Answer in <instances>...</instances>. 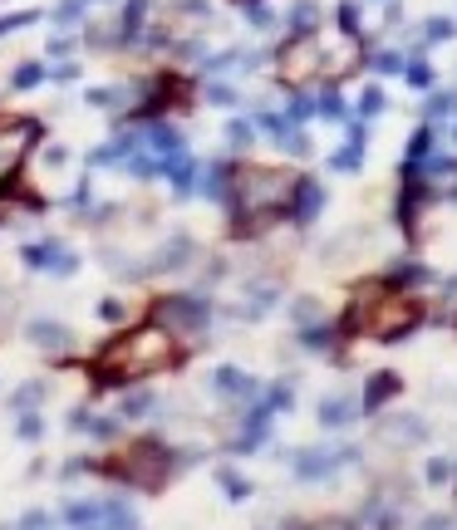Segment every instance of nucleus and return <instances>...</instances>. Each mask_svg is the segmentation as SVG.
I'll use <instances>...</instances> for the list:
<instances>
[{"label":"nucleus","instance_id":"f257e3e1","mask_svg":"<svg viewBox=\"0 0 457 530\" xmlns=\"http://www.w3.org/2000/svg\"><path fill=\"white\" fill-rule=\"evenodd\" d=\"M423 319H428V305H423L418 290L389 285V280H365L355 285L345 315H339V335L345 339H379V344H399V339L418 335Z\"/></svg>","mask_w":457,"mask_h":530},{"label":"nucleus","instance_id":"f03ea898","mask_svg":"<svg viewBox=\"0 0 457 530\" xmlns=\"http://www.w3.org/2000/svg\"><path fill=\"white\" fill-rule=\"evenodd\" d=\"M187 359H192V349H187L182 339H172L163 325L143 319V325H128V329H119V335H109L93 349L89 363H99V369H123L143 383V378H153V373H178Z\"/></svg>","mask_w":457,"mask_h":530},{"label":"nucleus","instance_id":"7ed1b4c3","mask_svg":"<svg viewBox=\"0 0 457 530\" xmlns=\"http://www.w3.org/2000/svg\"><path fill=\"white\" fill-rule=\"evenodd\" d=\"M197 456H207V447H202V452H178V447L163 442V438H138V442L113 447L109 456H99V476H109V482H119V486H133V491H148L153 496V491H163L182 466H192Z\"/></svg>","mask_w":457,"mask_h":530},{"label":"nucleus","instance_id":"20e7f679","mask_svg":"<svg viewBox=\"0 0 457 530\" xmlns=\"http://www.w3.org/2000/svg\"><path fill=\"white\" fill-rule=\"evenodd\" d=\"M148 319L163 325L172 339H182L187 349L207 344V325H212V295L207 290H158L148 300Z\"/></svg>","mask_w":457,"mask_h":530},{"label":"nucleus","instance_id":"39448f33","mask_svg":"<svg viewBox=\"0 0 457 530\" xmlns=\"http://www.w3.org/2000/svg\"><path fill=\"white\" fill-rule=\"evenodd\" d=\"M320 65H325V25H320V30H300V35L280 39V49H276L280 89H290V93L320 89Z\"/></svg>","mask_w":457,"mask_h":530},{"label":"nucleus","instance_id":"423d86ee","mask_svg":"<svg viewBox=\"0 0 457 530\" xmlns=\"http://www.w3.org/2000/svg\"><path fill=\"white\" fill-rule=\"evenodd\" d=\"M300 172L290 168H261V162H236V187L226 212H256V206H290Z\"/></svg>","mask_w":457,"mask_h":530},{"label":"nucleus","instance_id":"0eeeda50","mask_svg":"<svg viewBox=\"0 0 457 530\" xmlns=\"http://www.w3.org/2000/svg\"><path fill=\"white\" fill-rule=\"evenodd\" d=\"M40 143H45V118H35V113H0V187L15 182Z\"/></svg>","mask_w":457,"mask_h":530},{"label":"nucleus","instance_id":"6e6552de","mask_svg":"<svg viewBox=\"0 0 457 530\" xmlns=\"http://www.w3.org/2000/svg\"><path fill=\"white\" fill-rule=\"evenodd\" d=\"M359 462V447L349 442H335V447H300L295 456H290V472H295L300 486H320L330 482L335 472H345V466Z\"/></svg>","mask_w":457,"mask_h":530},{"label":"nucleus","instance_id":"1a4fd4ad","mask_svg":"<svg viewBox=\"0 0 457 530\" xmlns=\"http://www.w3.org/2000/svg\"><path fill=\"white\" fill-rule=\"evenodd\" d=\"M20 265L35 270V275L69 280V275L79 270V251H69L59 236H45V241H25V246H20Z\"/></svg>","mask_w":457,"mask_h":530},{"label":"nucleus","instance_id":"9d476101","mask_svg":"<svg viewBox=\"0 0 457 530\" xmlns=\"http://www.w3.org/2000/svg\"><path fill=\"white\" fill-rule=\"evenodd\" d=\"M153 10H158V0H119V15L109 20L113 55H119V49H138V39H143V30H148Z\"/></svg>","mask_w":457,"mask_h":530},{"label":"nucleus","instance_id":"9b49d317","mask_svg":"<svg viewBox=\"0 0 457 530\" xmlns=\"http://www.w3.org/2000/svg\"><path fill=\"white\" fill-rule=\"evenodd\" d=\"M212 393L222 403H232V408H246V403L261 398V378L246 369H236V363H216L212 369Z\"/></svg>","mask_w":457,"mask_h":530},{"label":"nucleus","instance_id":"f8f14e48","mask_svg":"<svg viewBox=\"0 0 457 530\" xmlns=\"http://www.w3.org/2000/svg\"><path fill=\"white\" fill-rule=\"evenodd\" d=\"M25 339H30V349H40L45 359H55V363H65L69 353H75V329L59 325V319H30Z\"/></svg>","mask_w":457,"mask_h":530},{"label":"nucleus","instance_id":"ddd939ff","mask_svg":"<svg viewBox=\"0 0 457 530\" xmlns=\"http://www.w3.org/2000/svg\"><path fill=\"white\" fill-rule=\"evenodd\" d=\"M399 393H403L399 369H374L369 378H365V388H359V418H379V413L389 408Z\"/></svg>","mask_w":457,"mask_h":530},{"label":"nucleus","instance_id":"4468645a","mask_svg":"<svg viewBox=\"0 0 457 530\" xmlns=\"http://www.w3.org/2000/svg\"><path fill=\"white\" fill-rule=\"evenodd\" d=\"M232 187H236V162L232 158L202 162V172H197V196H202V202L232 206Z\"/></svg>","mask_w":457,"mask_h":530},{"label":"nucleus","instance_id":"2eb2a0df","mask_svg":"<svg viewBox=\"0 0 457 530\" xmlns=\"http://www.w3.org/2000/svg\"><path fill=\"white\" fill-rule=\"evenodd\" d=\"M148 261H153V275H178V270H187L197 261V236L192 231H172Z\"/></svg>","mask_w":457,"mask_h":530},{"label":"nucleus","instance_id":"dca6fc26","mask_svg":"<svg viewBox=\"0 0 457 530\" xmlns=\"http://www.w3.org/2000/svg\"><path fill=\"white\" fill-rule=\"evenodd\" d=\"M69 432H84V438L113 447L123 438V418H119V413H113V418H99L93 408H75V413H69Z\"/></svg>","mask_w":457,"mask_h":530},{"label":"nucleus","instance_id":"f3484780","mask_svg":"<svg viewBox=\"0 0 457 530\" xmlns=\"http://www.w3.org/2000/svg\"><path fill=\"white\" fill-rule=\"evenodd\" d=\"M320 212H325V187H320L315 177L300 172L295 192H290V222H295V226H310Z\"/></svg>","mask_w":457,"mask_h":530},{"label":"nucleus","instance_id":"a211bd4d","mask_svg":"<svg viewBox=\"0 0 457 530\" xmlns=\"http://www.w3.org/2000/svg\"><path fill=\"white\" fill-rule=\"evenodd\" d=\"M379 442H399V447H423L428 442V422L418 413H393L379 422Z\"/></svg>","mask_w":457,"mask_h":530},{"label":"nucleus","instance_id":"6ab92c4d","mask_svg":"<svg viewBox=\"0 0 457 530\" xmlns=\"http://www.w3.org/2000/svg\"><path fill=\"white\" fill-rule=\"evenodd\" d=\"M261 128H266V138H271L280 152H290V158H305V152H310V138L300 133L295 118H276V113H261Z\"/></svg>","mask_w":457,"mask_h":530},{"label":"nucleus","instance_id":"aec40b11","mask_svg":"<svg viewBox=\"0 0 457 530\" xmlns=\"http://www.w3.org/2000/svg\"><path fill=\"white\" fill-rule=\"evenodd\" d=\"M197 172H202V162L192 158V152H172V158H163V182L172 187V196H197Z\"/></svg>","mask_w":457,"mask_h":530},{"label":"nucleus","instance_id":"412c9836","mask_svg":"<svg viewBox=\"0 0 457 530\" xmlns=\"http://www.w3.org/2000/svg\"><path fill=\"white\" fill-rule=\"evenodd\" d=\"M59 521L69 530H103V496H69L59 506Z\"/></svg>","mask_w":457,"mask_h":530},{"label":"nucleus","instance_id":"4be33fe9","mask_svg":"<svg viewBox=\"0 0 457 530\" xmlns=\"http://www.w3.org/2000/svg\"><path fill=\"white\" fill-rule=\"evenodd\" d=\"M143 148H148L153 158H172V152H182L187 143H182V133H178L172 118H153V123H143Z\"/></svg>","mask_w":457,"mask_h":530},{"label":"nucleus","instance_id":"5701e85b","mask_svg":"<svg viewBox=\"0 0 457 530\" xmlns=\"http://www.w3.org/2000/svg\"><path fill=\"white\" fill-rule=\"evenodd\" d=\"M163 403H158V393L153 388H138V383H128V388H119V418L123 422H143V418H153V413H158Z\"/></svg>","mask_w":457,"mask_h":530},{"label":"nucleus","instance_id":"b1692460","mask_svg":"<svg viewBox=\"0 0 457 530\" xmlns=\"http://www.w3.org/2000/svg\"><path fill=\"white\" fill-rule=\"evenodd\" d=\"M45 398H49V383L45 378H25L20 388H10L5 413L10 418H20V413H45Z\"/></svg>","mask_w":457,"mask_h":530},{"label":"nucleus","instance_id":"393cba45","mask_svg":"<svg viewBox=\"0 0 457 530\" xmlns=\"http://www.w3.org/2000/svg\"><path fill=\"white\" fill-rule=\"evenodd\" d=\"M315 422L320 428H349V422H359V398H320L315 408Z\"/></svg>","mask_w":457,"mask_h":530},{"label":"nucleus","instance_id":"a878e982","mask_svg":"<svg viewBox=\"0 0 457 530\" xmlns=\"http://www.w3.org/2000/svg\"><path fill=\"white\" fill-rule=\"evenodd\" d=\"M383 280H389V285H403V290H423L433 280V270L418 265V261H393L389 270H383Z\"/></svg>","mask_w":457,"mask_h":530},{"label":"nucleus","instance_id":"bb28decb","mask_svg":"<svg viewBox=\"0 0 457 530\" xmlns=\"http://www.w3.org/2000/svg\"><path fill=\"white\" fill-rule=\"evenodd\" d=\"M103 530H143V521L123 496H103Z\"/></svg>","mask_w":457,"mask_h":530},{"label":"nucleus","instance_id":"cd10ccee","mask_svg":"<svg viewBox=\"0 0 457 530\" xmlns=\"http://www.w3.org/2000/svg\"><path fill=\"white\" fill-rule=\"evenodd\" d=\"M49 25L55 30H75V25H89V0H55V10H49Z\"/></svg>","mask_w":457,"mask_h":530},{"label":"nucleus","instance_id":"c85d7f7f","mask_svg":"<svg viewBox=\"0 0 457 530\" xmlns=\"http://www.w3.org/2000/svg\"><path fill=\"white\" fill-rule=\"evenodd\" d=\"M216 486H222L226 501H251V491H256V482L242 476L236 466H216Z\"/></svg>","mask_w":457,"mask_h":530},{"label":"nucleus","instance_id":"c756f323","mask_svg":"<svg viewBox=\"0 0 457 530\" xmlns=\"http://www.w3.org/2000/svg\"><path fill=\"white\" fill-rule=\"evenodd\" d=\"M40 84H49V65H45V59H25V65H15V74H10V89H15V93H30Z\"/></svg>","mask_w":457,"mask_h":530},{"label":"nucleus","instance_id":"7c9ffc66","mask_svg":"<svg viewBox=\"0 0 457 530\" xmlns=\"http://www.w3.org/2000/svg\"><path fill=\"white\" fill-rule=\"evenodd\" d=\"M339 339H345V335H339V325H325V319H320V325H305V329H300V344H305L310 353H330V349L339 344Z\"/></svg>","mask_w":457,"mask_h":530},{"label":"nucleus","instance_id":"2f4dec72","mask_svg":"<svg viewBox=\"0 0 457 530\" xmlns=\"http://www.w3.org/2000/svg\"><path fill=\"white\" fill-rule=\"evenodd\" d=\"M325 25V10L310 5V0H300L295 10H290V35H300V30H320Z\"/></svg>","mask_w":457,"mask_h":530},{"label":"nucleus","instance_id":"473e14b6","mask_svg":"<svg viewBox=\"0 0 457 530\" xmlns=\"http://www.w3.org/2000/svg\"><path fill=\"white\" fill-rule=\"evenodd\" d=\"M290 319H295V329H305V325H320V319H325V309H320L315 295H300L295 305H290Z\"/></svg>","mask_w":457,"mask_h":530},{"label":"nucleus","instance_id":"72a5a7b5","mask_svg":"<svg viewBox=\"0 0 457 530\" xmlns=\"http://www.w3.org/2000/svg\"><path fill=\"white\" fill-rule=\"evenodd\" d=\"M15 438L20 442H45V413H20V418H15Z\"/></svg>","mask_w":457,"mask_h":530},{"label":"nucleus","instance_id":"f704fd0d","mask_svg":"<svg viewBox=\"0 0 457 530\" xmlns=\"http://www.w3.org/2000/svg\"><path fill=\"white\" fill-rule=\"evenodd\" d=\"M75 49H84V45H79V35H59V39H49V45L40 49V59L59 65V59H75Z\"/></svg>","mask_w":457,"mask_h":530},{"label":"nucleus","instance_id":"c9c22d12","mask_svg":"<svg viewBox=\"0 0 457 530\" xmlns=\"http://www.w3.org/2000/svg\"><path fill=\"white\" fill-rule=\"evenodd\" d=\"M40 20H45V10H15V15H0V39H5V35H15V30L40 25Z\"/></svg>","mask_w":457,"mask_h":530},{"label":"nucleus","instance_id":"e433bc0d","mask_svg":"<svg viewBox=\"0 0 457 530\" xmlns=\"http://www.w3.org/2000/svg\"><path fill=\"white\" fill-rule=\"evenodd\" d=\"M197 93H202L207 103H222V109H232V103H236V89L222 84V79H207V84H197Z\"/></svg>","mask_w":457,"mask_h":530},{"label":"nucleus","instance_id":"4c0bfd02","mask_svg":"<svg viewBox=\"0 0 457 530\" xmlns=\"http://www.w3.org/2000/svg\"><path fill=\"white\" fill-rule=\"evenodd\" d=\"M330 168H335V172H359V168H365V148H359V143L339 148L335 158H330Z\"/></svg>","mask_w":457,"mask_h":530},{"label":"nucleus","instance_id":"58836bf2","mask_svg":"<svg viewBox=\"0 0 457 530\" xmlns=\"http://www.w3.org/2000/svg\"><path fill=\"white\" fill-rule=\"evenodd\" d=\"M99 319H103V325H123V319H128V300H123V295H103L99 300Z\"/></svg>","mask_w":457,"mask_h":530},{"label":"nucleus","instance_id":"ea45409f","mask_svg":"<svg viewBox=\"0 0 457 530\" xmlns=\"http://www.w3.org/2000/svg\"><path fill=\"white\" fill-rule=\"evenodd\" d=\"M453 472H457V466L448 462V456H433V462L423 466V482H428V486H448V482H453Z\"/></svg>","mask_w":457,"mask_h":530},{"label":"nucleus","instance_id":"a19ab883","mask_svg":"<svg viewBox=\"0 0 457 530\" xmlns=\"http://www.w3.org/2000/svg\"><path fill=\"white\" fill-rule=\"evenodd\" d=\"M226 138H232V148H251V143H256V123H246V118H232V123H226Z\"/></svg>","mask_w":457,"mask_h":530},{"label":"nucleus","instance_id":"79ce46f5","mask_svg":"<svg viewBox=\"0 0 457 530\" xmlns=\"http://www.w3.org/2000/svg\"><path fill=\"white\" fill-rule=\"evenodd\" d=\"M55 526H59V511H40V506H35V511L20 516L15 530H55Z\"/></svg>","mask_w":457,"mask_h":530},{"label":"nucleus","instance_id":"37998d69","mask_svg":"<svg viewBox=\"0 0 457 530\" xmlns=\"http://www.w3.org/2000/svg\"><path fill=\"white\" fill-rule=\"evenodd\" d=\"M295 530H365V526H359V516H325V521H305Z\"/></svg>","mask_w":457,"mask_h":530},{"label":"nucleus","instance_id":"c03bdc74","mask_svg":"<svg viewBox=\"0 0 457 530\" xmlns=\"http://www.w3.org/2000/svg\"><path fill=\"white\" fill-rule=\"evenodd\" d=\"M59 476H65V482H75V476H99V456H69Z\"/></svg>","mask_w":457,"mask_h":530},{"label":"nucleus","instance_id":"a18cd8bd","mask_svg":"<svg viewBox=\"0 0 457 530\" xmlns=\"http://www.w3.org/2000/svg\"><path fill=\"white\" fill-rule=\"evenodd\" d=\"M75 79H79V59H59V65H49V84H75Z\"/></svg>","mask_w":457,"mask_h":530},{"label":"nucleus","instance_id":"49530a36","mask_svg":"<svg viewBox=\"0 0 457 530\" xmlns=\"http://www.w3.org/2000/svg\"><path fill=\"white\" fill-rule=\"evenodd\" d=\"M369 65L383 69V74H399V69H403V55H369Z\"/></svg>","mask_w":457,"mask_h":530},{"label":"nucleus","instance_id":"de8ad7c7","mask_svg":"<svg viewBox=\"0 0 457 530\" xmlns=\"http://www.w3.org/2000/svg\"><path fill=\"white\" fill-rule=\"evenodd\" d=\"M359 109H365V113H379V109H383V93L369 84V89H365V99H359Z\"/></svg>","mask_w":457,"mask_h":530},{"label":"nucleus","instance_id":"09e8293b","mask_svg":"<svg viewBox=\"0 0 457 530\" xmlns=\"http://www.w3.org/2000/svg\"><path fill=\"white\" fill-rule=\"evenodd\" d=\"M428 79H433V74H428V65H423V59H413V65H409V84H418V89H423Z\"/></svg>","mask_w":457,"mask_h":530},{"label":"nucleus","instance_id":"8fccbe9b","mask_svg":"<svg viewBox=\"0 0 457 530\" xmlns=\"http://www.w3.org/2000/svg\"><path fill=\"white\" fill-rule=\"evenodd\" d=\"M418 530H453V516H423Z\"/></svg>","mask_w":457,"mask_h":530},{"label":"nucleus","instance_id":"3c124183","mask_svg":"<svg viewBox=\"0 0 457 530\" xmlns=\"http://www.w3.org/2000/svg\"><path fill=\"white\" fill-rule=\"evenodd\" d=\"M453 35V20H433L428 25V39H448Z\"/></svg>","mask_w":457,"mask_h":530},{"label":"nucleus","instance_id":"603ef678","mask_svg":"<svg viewBox=\"0 0 457 530\" xmlns=\"http://www.w3.org/2000/svg\"><path fill=\"white\" fill-rule=\"evenodd\" d=\"M45 162H49V168H65V162H69V148H49Z\"/></svg>","mask_w":457,"mask_h":530},{"label":"nucleus","instance_id":"864d4df0","mask_svg":"<svg viewBox=\"0 0 457 530\" xmlns=\"http://www.w3.org/2000/svg\"><path fill=\"white\" fill-rule=\"evenodd\" d=\"M93 5H119V0H89V10H93Z\"/></svg>","mask_w":457,"mask_h":530},{"label":"nucleus","instance_id":"5fc2aeb1","mask_svg":"<svg viewBox=\"0 0 457 530\" xmlns=\"http://www.w3.org/2000/svg\"><path fill=\"white\" fill-rule=\"evenodd\" d=\"M0 530H15V526H0Z\"/></svg>","mask_w":457,"mask_h":530},{"label":"nucleus","instance_id":"6e6d98bb","mask_svg":"<svg viewBox=\"0 0 457 530\" xmlns=\"http://www.w3.org/2000/svg\"><path fill=\"white\" fill-rule=\"evenodd\" d=\"M453 196H457V187H453Z\"/></svg>","mask_w":457,"mask_h":530}]
</instances>
